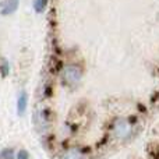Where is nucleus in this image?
Returning a JSON list of instances; mask_svg holds the SVG:
<instances>
[{
  "instance_id": "nucleus-4",
  "label": "nucleus",
  "mask_w": 159,
  "mask_h": 159,
  "mask_svg": "<svg viewBox=\"0 0 159 159\" xmlns=\"http://www.w3.org/2000/svg\"><path fill=\"white\" fill-rule=\"evenodd\" d=\"M17 7H18V2H17V0H7V2L2 6V13L11 14L17 10Z\"/></svg>"
},
{
  "instance_id": "nucleus-5",
  "label": "nucleus",
  "mask_w": 159,
  "mask_h": 159,
  "mask_svg": "<svg viewBox=\"0 0 159 159\" xmlns=\"http://www.w3.org/2000/svg\"><path fill=\"white\" fill-rule=\"evenodd\" d=\"M46 4H48V0H35V2H34V7H35V10L38 11V13L43 11Z\"/></svg>"
},
{
  "instance_id": "nucleus-2",
  "label": "nucleus",
  "mask_w": 159,
  "mask_h": 159,
  "mask_svg": "<svg viewBox=\"0 0 159 159\" xmlns=\"http://www.w3.org/2000/svg\"><path fill=\"white\" fill-rule=\"evenodd\" d=\"M112 133L117 140H126L131 134V124L126 119H117L112 126Z\"/></svg>"
},
{
  "instance_id": "nucleus-1",
  "label": "nucleus",
  "mask_w": 159,
  "mask_h": 159,
  "mask_svg": "<svg viewBox=\"0 0 159 159\" xmlns=\"http://www.w3.org/2000/svg\"><path fill=\"white\" fill-rule=\"evenodd\" d=\"M82 78V69L77 63L66 64L61 70V81L67 87H75Z\"/></svg>"
},
{
  "instance_id": "nucleus-3",
  "label": "nucleus",
  "mask_w": 159,
  "mask_h": 159,
  "mask_svg": "<svg viewBox=\"0 0 159 159\" xmlns=\"http://www.w3.org/2000/svg\"><path fill=\"white\" fill-rule=\"evenodd\" d=\"M84 152L78 147H70L61 155V159H84Z\"/></svg>"
},
{
  "instance_id": "nucleus-6",
  "label": "nucleus",
  "mask_w": 159,
  "mask_h": 159,
  "mask_svg": "<svg viewBox=\"0 0 159 159\" xmlns=\"http://www.w3.org/2000/svg\"><path fill=\"white\" fill-rule=\"evenodd\" d=\"M25 101H27V99H25V95L22 93V95L18 98V107H20V110H24V107H25Z\"/></svg>"
}]
</instances>
